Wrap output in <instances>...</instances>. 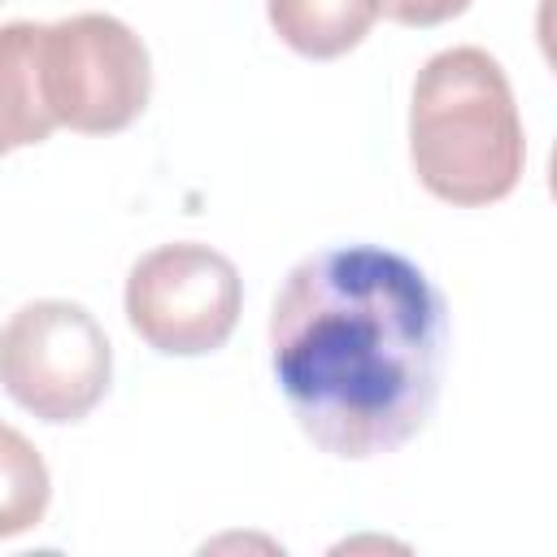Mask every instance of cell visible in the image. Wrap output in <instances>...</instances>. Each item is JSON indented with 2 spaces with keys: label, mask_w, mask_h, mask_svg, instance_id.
Here are the masks:
<instances>
[{
  "label": "cell",
  "mask_w": 557,
  "mask_h": 557,
  "mask_svg": "<svg viewBox=\"0 0 557 557\" xmlns=\"http://www.w3.org/2000/svg\"><path fill=\"white\" fill-rule=\"evenodd\" d=\"M448 309L422 265L379 244L296 261L270 313V366L296 426L331 457L370 461L435 413Z\"/></svg>",
  "instance_id": "obj_1"
},
{
  "label": "cell",
  "mask_w": 557,
  "mask_h": 557,
  "mask_svg": "<svg viewBox=\"0 0 557 557\" xmlns=\"http://www.w3.org/2000/svg\"><path fill=\"white\" fill-rule=\"evenodd\" d=\"M409 161L418 183L461 209L505 200L527 161V135L500 61L483 48H444L409 100Z\"/></svg>",
  "instance_id": "obj_2"
},
{
  "label": "cell",
  "mask_w": 557,
  "mask_h": 557,
  "mask_svg": "<svg viewBox=\"0 0 557 557\" xmlns=\"http://www.w3.org/2000/svg\"><path fill=\"white\" fill-rule=\"evenodd\" d=\"M39 87L57 126L78 135L126 131L152 96L144 39L113 13H74L39 26Z\"/></svg>",
  "instance_id": "obj_3"
},
{
  "label": "cell",
  "mask_w": 557,
  "mask_h": 557,
  "mask_svg": "<svg viewBox=\"0 0 557 557\" xmlns=\"http://www.w3.org/2000/svg\"><path fill=\"white\" fill-rule=\"evenodd\" d=\"M109 379V335L74 300H30L0 326V387L39 422H83Z\"/></svg>",
  "instance_id": "obj_4"
},
{
  "label": "cell",
  "mask_w": 557,
  "mask_h": 557,
  "mask_svg": "<svg viewBox=\"0 0 557 557\" xmlns=\"http://www.w3.org/2000/svg\"><path fill=\"white\" fill-rule=\"evenodd\" d=\"M239 309L244 283L235 261L196 239L161 244L126 274V322L165 357H205L222 348Z\"/></svg>",
  "instance_id": "obj_5"
},
{
  "label": "cell",
  "mask_w": 557,
  "mask_h": 557,
  "mask_svg": "<svg viewBox=\"0 0 557 557\" xmlns=\"http://www.w3.org/2000/svg\"><path fill=\"white\" fill-rule=\"evenodd\" d=\"M52 126L57 122L39 87V26L4 22L0 26V157L44 144Z\"/></svg>",
  "instance_id": "obj_6"
},
{
  "label": "cell",
  "mask_w": 557,
  "mask_h": 557,
  "mask_svg": "<svg viewBox=\"0 0 557 557\" xmlns=\"http://www.w3.org/2000/svg\"><path fill=\"white\" fill-rule=\"evenodd\" d=\"M274 35L309 57V61H331L352 52L370 26L383 13V0H265Z\"/></svg>",
  "instance_id": "obj_7"
},
{
  "label": "cell",
  "mask_w": 557,
  "mask_h": 557,
  "mask_svg": "<svg viewBox=\"0 0 557 557\" xmlns=\"http://www.w3.org/2000/svg\"><path fill=\"white\" fill-rule=\"evenodd\" d=\"M52 496L48 466L39 448L17 431L0 422V540H13L44 522Z\"/></svg>",
  "instance_id": "obj_8"
},
{
  "label": "cell",
  "mask_w": 557,
  "mask_h": 557,
  "mask_svg": "<svg viewBox=\"0 0 557 557\" xmlns=\"http://www.w3.org/2000/svg\"><path fill=\"white\" fill-rule=\"evenodd\" d=\"M470 9V0H383V13L400 26H440Z\"/></svg>",
  "instance_id": "obj_9"
}]
</instances>
